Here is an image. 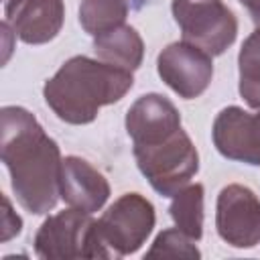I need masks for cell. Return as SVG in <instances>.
Listing matches in <instances>:
<instances>
[{"label":"cell","mask_w":260,"mask_h":260,"mask_svg":"<svg viewBox=\"0 0 260 260\" xmlns=\"http://www.w3.org/2000/svg\"><path fill=\"white\" fill-rule=\"evenodd\" d=\"M0 158L24 211L45 215L57 205L61 150L26 108L4 106L0 110Z\"/></svg>","instance_id":"cell-1"},{"label":"cell","mask_w":260,"mask_h":260,"mask_svg":"<svg viewBox=\"0 0 260 260\" xmlns=\"http://www.w3.org/2000/svg\"><path fill=\"white\" fill-rule=\"evenodd\" d=\"M132 85V71L75 55L47 79L43 98L59 120L83 126L93 122L104 106L120 102Z\"/></svg>","instance_id":"cell-2"},{"label":"cell","mask_w":260,"mask_h":260,"mask_svg":"<svg viewBox=\"0 0 260 260\" xmlns=\"http://www.w3.org/2000/svg\"><path fill=\"white\" fill-rule=\"evenodd\" d=\"M132 152L140 173L162 197H173L199 171V152L183 128L156 144L134 146Z\"/></svg>","instance_id":"cell-3"},{"label":"cell","mask_w":260,"mask_h":260,"mask_svg":"<svg viewBox=\"0 0 260 260\" xmlns=\"http://www.w3.org/2000/svg\"><path fill=\"white\" fill-rule=\"evenodd\" d=\"M35 254L43 260L110 258L98 238V219L69 207L49 215L35 234Z\"/></svg>","instance_id":"cell-4"},{"label":"cell","mask_w":260,"mask_h":260,"mask_svg":"<svg viewBox=\"0 0 260 260\" xmlns=\"http://www.w3.org/2000/svg\"><path fill=\"white\" fill-rule=\"evenodd\" d=\"M154 221V205L144 195L124 193L98 219V238L110 258H122L146 244Z\"/></svg>","instance_id":"cell-5"},{"label":"cell","mask_w":260,"mask_h":260,"mask_svg":"<svg viewBox=\"0 0 260 260\" xmlns=\"http://www.w3.org/2000/svg\"><path fill=\"white\" fill-rule=\"evenodd\" d=\"M171 12L183 41L211 57L223 55L238 37V18L223 0H173Z\"/></svg>","instance_id":"cell-6"},{"label":"cell","mask_w":260,"mask_h":260,"mask_svg":"<svg viewBox=\"0 0 260 260\" xmlns=\"http://www.w3.org/2000/svg\"><path fill=\"white\" fill-rule=\"evenodd\" d=\"M158 77L183 100H195L211 83L213 59L207 51L187 41L167 45L156 57Z\"/></svg>","instance_id":"cell-7"},{"label":"cell","mask_w":260,"mask_h":260,"mask_svg":"<svg viewBox=\"0 0 260 260\" xmlns=\"http://www.w3.org/2000/svg\"><path fill=\"white\" fill-rule=\"evenodd\" d=\"M215 230L234 248L260 244V199L246 185H225L215 203Z\"/></svg>","instance_id":"cell-8"},{"label":"cell","mask_w":260,"mask_h":260,"mask_svg":"<svg viewBox=\"0 0 260 260\" xmlns=\"http://www.w3.org/2000/svg\"><path fill=\"white\" fill-rule=\"evenodd\" d=\"M211 140L221 156L260 167V110L248 112L240 106L223 108L213 120Z\"/></svg>","instance_id":"cell-9"},{"label":"cell","mask_w":260,"mask_h":260,"mask_svg":"<svg viewBox=\"0 0 260 260\" xmlns=\"http://www.w3.org/2000/svg\"><path fill=\"white\" fill-rule=\"evenodd\" d=\"M4 22L26 45L53 41L65 22L63 0H6Z\"/></svg>","instance_id":"cell-10"},{"label":"cell","mask_w":260,"mask_h":260,"mask_svg":"<svg viewBox=\"0 0 260 260\" xmlns=\"http://www.w3.org/2000/svg\"><path fill=\"white\" fill-rule=\"evenodd\" d=\"M124 124L134 146H148L173 136L181 128V114L169 98L144 93L128 108Z\"/></svg>","instance_id":"cell-11"},{"label":"cell","mask_w":260,"mask_h":260,"mask_svg":"<svg viewBox=\"0 0 260 260\" xmlns=\"http://www.w3.org/2000/svg\"><path fill=\"white\" fill-rule=\"evenodd\" d=\"M108 179L81 156H65L61 162L59 193L61 199L85 213L100 211L110 197Z\"/></svg>","instance_id":"cell-12"},{"label":"cell","mask_w":260,"mask_h":260,"mask_svg":"<svg viewBox=\"0 0 260 260\" xmlns=\"http://www.w3.org/2000/svg\"><path fill=\"white\" fill-rule=\"evenodd\" d=\"M93 53L104 63L126 71H136L144 59V41L134 26L122 24L114 30L93 37Z\"/></svg>","instance_id":"cell-13"},{"label":"cell","mask_w":260,"mask_h":260,"mask_svg":"<svg viewBox=\"0 0 260 260\" xmlns=\"http://www.w3.org/2000/svg\"><path fill=\"white\" fill-rule=\"evenodd\" d=\"M169 215L181 232L199 242L203 236V185L189 183L179 189L169 205Z\"/></svg>","instance_id":"cell-14"},{"label":"cell","mask_w":260,"mask_h":260,"mask_svg":"<svg viewBox=\"0 0 260 260\" xmlns=\"http://www.w3.org/2000/svg\"><path fill=\"white\" fill-rule=\"evenodd\" d=\"M128 10L130 0H81L79 24L87 35L100 37L126 24Z\"/></svg>","instance_id":"cell-15"},{"label":"cell","mask_w":260,"mask_h":260,"mask_svg":"<svg viewBox=\"0 0 260 260\" xmlns=\"http://www.w3.org/2000/svg\"><path fill=\"white\" fill-rule=\"evenodd\" d=\"M238 71L240 83L238 91L244 102L260 110V28H256L244 43L238 55Z\"/></svg>","instance_id":"cell-16"},{"label":"cell","mask_w":260,"mask_h":260,"mask_svg":"<svg viewBox=\"0 0 260 260\" xmlns=\"http://www.w3.org/2000/svg\"><path fill=\"white\" fill-rule=\"evenodd\" d=\"M148 258L154 256H171V258H199L201 252L195 246V240H191L185 232H181L177 225L175 228H167L162 230L152 246L146 250Z\"/></svg>","instance_id":"cell-17"},{"label":"cell","mask_w":260,"mask_h":260,"mask_svg":"<svg viewBox=\"0 0 260 260\" xmlns=\"http://www.w3.org/2000/svg\"><path fill=\"white\" fill-rule=\"evenodd\" d=\"M4 203H6V211H4V234H2V242H8L12 236H18L20 234L22 219L16 213H12L8 197H4Z\"/></svg>","instance_id":"cell-18"},{"label":"cell","mask_w":260,"mask_h":260,"mask_svg":"<svg viewBox=\"0 0 260 260\" xmlns=\"http://www.w3.org/2000/svg\"><path fill=\"white\" fill-rule=\"evenodd\" d=\"M238 2L248 10V14H250L254 26L260 28V0H238Z\"/></svg>","instance_id":"cell-19"},{"label":"cell","mask_w":260,"mask_h":260,"mask_svg":"<svg viewBox=\"0 0 260 260\" xmlns=\"http://www.w3.org/2000/svg\"><path fill=\"white\" fill-rule=\"evenodd\" d=\"M130 2H132V0H130ZM136 2H140V0H136Z\"/></svg>","instance_id":"cell-20"}]
</instances>
